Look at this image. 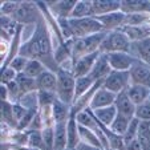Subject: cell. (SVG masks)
I'll return each instance as SVG.
<instances>
[{"label":"cell","instance_id":"1","mask_svg":"<svg viewBox=\"0 0 150 150\" xmlns=\"http://www.w3.org/2000/svg\"><path fill=\"white\" fill-rule=\"evenodd\" d=\"M51 41H49V37L47 35V31L41 24H39L32 39L27 42L25 45L20 48V56H24L29 60L36 59L41 61L45 57L51 56Z\"/></svg>","mask_w":150,"mask_h":150},{"label":"cell","instance_id":"2","mask_svg":"<svg viewBox=\"0 0 150 150\" xmlns=\"http://www.w3.org/2000/svg\"><path fill=\"white\" fill-rule=\"evenodd\" d=\"M57 74V98L65 105L71 106L74 102V92H76V77L72 72L59 68Z\"/></svg>","mask_w":150,"mask_h":150},{"label":"cell","instance_id":"3","mask_svg":"<svg viewBox=\"0 0 150 150\" xmlns=\"http://www.w3.org/2000/svg\"><path fill=\"white\" fill-rule=\"evenodd\" d=\"M132 41L129 37L121 31H110L106 33L105 39L102 40L101 45H100V53H114V52H126L130 53Z\"/></svg>","mask_w":150,"mask_h":150},{"label":"cell","instance_id":"4","mask_svg":"<svg viewBox=\"0 0 150 150\" xmlns=\"http://www.w3.org/2000/svg\"><path fill=\"white\" fill-rule=\"evenodd\" d=\"M108 32H100V33L92 35L88 37H82V39H76L73 41V51H72V59L73 62L77 61L79 59L92 54L94 52H100V45H101L102 40L105 39Z\"/></svg>","mask_w":150,"mask_h":150},{"label":"cell","instance_id":"5","mask_svg":"<svg viewBox=\"0 0 150 150\" xmlns=\"http://www.w3.org/2000/svg\"><path fill=\"white\" fill-rule=\"evenodd\" d=\"M72 33L76 39H82L92 35L104 32V27L101 25L96 17H85V19H69Z\"/></svg>","mask_w":150,"mask_h":150},{"label":"cell","instance_id":"6","mask_svg":"<svg viewBox=\"0 0 150 150\" xmlns=\"http://www.w3.org/2000/svg\"><path fill=\"white\" fill-rule=\"evenodd\" d=\"M130 72H118V71H112L109 76L104 80V86L105 89L113 92V93L118 94L121 92L126 91L130 85Z\"/></svg>","mask_w":150,"mask_h":150},{"label":"cell","instance_id":"7","mask_svg":"<svg viewBox=\"0 0 150 150\" xmlns=\"http://www.w3.org/2000/svg\"><path fill=\"white\" fill-rule=\"evenodd\" d=\"M106 59L109 61L112 71L118 72H129L133 67L136 57L126 52H114V53H106Z\"/></svg>","mask_w":150,"mask_h":150},{"label":"cell","instance_id":"8","mask_svg":"<svg viewBox=\"0 0 150 150\" xmlns=\"http://www.w3.org/2000/svg\"><path fill=\"white\" fill-rule=\"evenodd\" d=\"M130 82L144 85L150 89V65L141 60H136L130 68Z\"/></svg>","mask_w":150,"mask_h":150},{"label":"cell","instance_id":"9","mask_svg":"<svg viewBox=\"0 0 150 150\" xmlns=\"http://www.w3.org/2000/svg\"><path fill=\"white\" fill-rule=\"evenodd\" d=\"M117 98V94L113 93V92L105 89L104 86H100L96 91V93L92 97L91 105H89V109L91 110H96V109L100 108H106V106H112L114 105Z\"/></svg>","mask_w":150,"mask_h":150},{"label":"cell","instance_id":"10","mask_svg":"<svg viewBox=\"0 0 150 150\" xmlns=\"http://www.w3.org/2000/svg\"><path fill=\"white\" fill-rule=\"evenodd\" d=\"M39 12H37V6L32 3H20L19 9L13 15V19L16 23L21 24H32L37 20Z\"/></svg>","mask_w":150,"mask_h":150},{"label":"cell","instance_id":"11","mask_svg":"<svg viewBox=\"0 0 150 150\" xmlns=\"http://www.w3.org/2000/svg\"><path fill=\"white\" fill-rule=\"evenodd\" d=\"M100 56V52H94L92 54H86V56L79 59L77 61L73 62V74L76 79L79 77H85L89 76V73L92 72L94 62H96L97 57Z\"/></svg>","mask_w":150,"mask_h":150},{"label":"cell","instance_id":"12","mask_svg":"<svg viewBox=\"0 0 150 150\" xmlns=\"http://www.w3.org/2000/svg\"><path fill=\"white\" fill-rule=\"evenodd\" d=\"M125 15H126L125 12L117 11V12H112V13L102 15V16H96V19L101 23V25L104 27L105 31L110 32V31H116V29L122 28Z\"/></svg>","mask_w":150,"mask_h":150},{"label":"cell","instance_id":"13","mask_svg":"<svg viewBox=\"0 0 150 150\" xmlns=\"http://www.w3.org/2000/svg\"><path fill=\"white\" fill-rule=\"evenodd\" d=\"M114 106H116V109H117V113L122 114V116L127 117V118H133V117L136 116L137 106L132 102V100L129 98L126 91H124V92H121V93L117 94Z\"/></svg>","mask_w":150,"mask_h":150},{"label":"cell","instance_id":"14","mask_svg":"<svg viewBox=\"0 0 150 150\" xmlns=\"http://www.w3.org/2000/svg\"><path fill=\"white\" fill-rule=\"evenodd\" d=\"M112 72V68L109 65V61L106 59L105 53H100V56L97 57L96 62H94L92 72L89 73V76L94 80V81H104L106 77L109 76V73Z\"/></svg>","mask_w":150,"mask_h":150},{"label":"cell","instance_id":"15","mask_svg":"<svg viewBox=\"0 0 150 150\" xmlns=\"http://www.w3.org/2000/svg\"><path fill=\"white\" fill-rule=\"evenodd\" d=\"M126 93L136 106L145 104L150 98V89L147 86H144V85L130 84L129 88L126 89Z\"/></svg>","mask_w":150,"mask_h":150},{"label":"cell","instance_id":"16","mask_svg":"<svg viewBox=\"0 0 150 150\" xmlns=\"http://www.w3.org/2000/svg\"><path fill=\"white\" fill-rule=\"evenodd\" d=\"M92 4H93V17L121 11V1L116 0H94Z\"/></svg>","mask_w":150,"mask_h":150},{"label":"cell","instance_id":"17","mask_svg":"<svg viewBox=\"0 0 150 150\" xmlns=\"http://www.w3.org/2000/svg\"><path fill=\"white\" fill-rule=\"evenodd\" d=\"M37 91H49L56 92L57 89V74L51 69H45L36 79Z\"/></svg>","mask_w":150,"mask_h":150},{"label":"cell","instance_id":"18","mask_svg":"<svg viewBox=\"0 0 150 150\" xmlns=\"http://www.w3.org/2000/svg\"><path fill=\"white\" fill-rule=\"evenodd\" d=\"M120 29L129 37V40L132 42H137L150 37V24H144V25H136V27H122Z\"/></svg>","mask_w":150,"mask_h":150},{"label":"cell","instance_id":"19","mask_svg":"<svg viewBox=\"0 0 150 150\" xmlns=\"http://www.w3.org/2000/svg\"><path fill=\"white\" fill-rule=\"evenodd\" d=\"M130 54H133L137 60H141L150 65V37L141 41L132 42Z\"/></svg>","mask_w":150,"mask_h":150},{"label":"cell","instance_id":"20","mask_svg":"<svg viewBox=\"0 0 150 150\" xmlns=\"http://www.w3.org/2000/svg\"><path fill=\"white\" fill-rule=\"evenodd\" d=\"M67 136H68V147L69 149H76L80 144V130H79V124L76 121V116L71 114L68 122H67Z\"/></svg>","mask_w":150,"mask_h":150},{"label":"cell","instance_id":"21","mask_svg":"<svg viewBox=\"0 0 150 150\" xmlns=\"http://www.w3.org/2000/svg\"><path fill=\"white\" fill-rule=\"evenodd\" d=\"M72 114L71 106L65 105L64 102H61L59 98L54 101V104L52 105V117H53L54 124H62V122H68L69 117Z\"/></svg>","mask_w":150,"mask_h":150},{"label":"cell","instance_id":"22","mask_svg":"<svg viewBox=\"0 0 150 150\" xmlns=\"http://www.w3.org/2000/svg\"><path fill=\"white\" fill-rule=\"evenodd\" d=\"M93 116L97 118V121L100 122L101 125L104 126H110L112 122L116 120L117 117V109L114 105L112 106H106V108H100V109H96V110H92Z\"/></svg>","mask_w":150,"mask_h":150},{"label":"cell","instance_id":"23","mask_svg":"<svg viewBox=\"0 0 150 150\" xmlns=\"http://www.w3.org/2000/svg\"><path fill=\"white\" fill-rule=\"evenodd\" d=\"M121 11L125 13H147L150 12V1H141V0L121 1Z\"/></svg>","mask_w":150,"mask_h":150},{"label":"cell","instance_id":"24","mask_svg":"<svg viewBox=\"0 0 150 150\" xmlns=\"http://www.w3.org/2000/svg\"><path fill=\"white\" fill-rule=\"evenodd\" d=\"M68 147V136H67V122L54 124V146L53 150H64Z\"/></svg>","mask_w":150,"mask_h":150},{"label":"cell","instance_id":"25","mask_svg":"<svg viewBox=\"0 0 150 150\" xmlns=\"http://www.w3.org/2000/svg\"><path fill=\"white\" fill-rule=\"evenodd\" d=\"M85 17H93V4L92 1L81 0L76 3L69 19H85Z\"/></svg>","mask_w":150,"mask_h":150},{"label":"cell","instance_id":"26","mask_svg":"<svg viewBox=\"0 0 150 150\" xmlns=\"http://www.w3.org/2000/svg\"><path fill=\"white\" fill-rule=\"evenodd\" d=\"M97 81H94L91 76H85V77H79L76 79V92H74V102L77 100H80L84 94H86L94 86ZM73 102V104H74Z\"/></svg>","mask_w":150,"mask_h":150},{"label":"cell","instance_id":"27","mask_svg":"<svg viewBox=\"0 0 150 150\" xmlns=\"http://www.w3.org/2000/svg\"><path fill=\"white\" fill-rule=\"evenodd\" d=\"M16 82H17V85H19V88H20L21 96L37 91L36 80L32 79V77H28L27 74H24V73H17Z\"/></svg>","mask_w":150,"mask_h":150},{"label":"cell","instance_id":"28","mask_svg":"<svg viewBox=\"0 0 150 150\" xmlns=\"http://www.w3.org/2000/svg\"><path fill=\"white\" fill-rule=\"evenodd\" d=\"M79 130H80V139H81L82 144L92 145V146L104 149V146H102V144H101V141H100L98 136L96 134V132L91 130V129H88V127L80 126V125H79Z\"/></svg>","mask_w":150,"mask_h":150},{"label":"cell","instance_id":"29","mask_svg":"<svg viewBox=\"0 0 150 150\" xmlns=\"http://www.w3.org/2000/svg\"><path fill=\"white\" fill-rule=\"evenodd\" d=\"M45 69L47 68L44 67L42 61L36 60V59H31V60H28V64H27V67H25V69H24L23 73L27 74L28 77H32V79L36 80L42 72L45 71Z\"/></svg>","mask_w":150,"mask_h":150},{"label":"cell","instance_id":"30","mask_svg":"<svg viewBox=\"0 0 150 150\" xmlns=\"http://www.w3.org/2000/svg\"><path fill=\"white\" fill-rule=\"evenodd\" d=\"M130 120L132 118H127V117L122 116V114H117L116 120L112 122V125L109 126V129H110L113 133H116V134H118V136L124 137V134L126 133L127 127H129Z\"/></svg>","mask_w":150,"mask_h":150},{"label":"cell","instance_id":"31","mask_svg":"<svg viewBox=\"0 0 150 150\" xmlns=\"http://www.w3.org/2000/svg\"><path fill=\"white\" fill-rule=\"evenodd\" d=\"M150 19V15L147 13H126L122 27H136V25H144Z\"/></svg>","mask_w":150,"mask_h":150},{"label":"cell","instance_id":"32","mask_svg":"<svg viewBox=\"0 0 150 150\" xmlns=\"http://www.w3.org/2000/svg\"><path fill=\"white\" fill-rule=\"evenodd\" d=\"M37 100H39V106L40 108H48L54 104L57 100L56 92H49V91H37Z\"/></svg>","mask_w":150,"mask_h":150},{"label":"cell","instance_id":"33","mask_svg":"<svg viewBox=\"0 0 150 150\" xmlns=\"http://www.w3.org/2000/svg\"><path fill=\"white\" fill-rule=\"evenodd\" d=\"M139 120L136 118V117H133V118L130 120V124H129V127H127L126 133L124 134V141H125V145L130 144L132 141H134V139H137V137H138V130H139Z\"/></svg>","mask_w":150,"mask_h":150},{"label":"cell","instance_id":"34","mask_svg":"<svg viewBox=\"0 0 150 150\" xmlns=\"http://www.w3.org/2000/svg\"><path fill=\"white\" fill-rule=\"evenodd\" d=\"M28 145L31 146V149H37V150H48L44 138H42L41 130L37 132H31L28 134Z\"/></svg>","mask_w":150,"mask_h":150},{"label":"cell","instance_id":"35","mask_svg":"<svg viewBox=\"0 0 150 150\" xmlns=\"http://www.w3.org/2000/svg\"><path fill=\"white\" fill-rule=\"evenodd\" d=\"M1 118L9 125H17L13 116V104L8 101H1Z\"/></svg>","mask_w":150,"mask_h":150},{"label":"cell","instance_id":"36","mask_svg":"<svg viewBox=\"0 0 150 150\" xmlns=\"http://www.w3.org/2000/svg\"><path fill=\"white\" fill-rule=\"evenodd\" d=\"M77 1H56V9L60 15V19H65V17H71V13L73 11L74 6Z\"/></svg>","mask_w":150,"mask_h":150},{"label":"cell","instance_id":"37","mask_svg":"<svg viewBox=\"0 0 150 150\" xmlns=\"http://www.w3.org/2000/svg\"><path fill=\"white\" fill-rule=\"evenodd\" d=\"M15 28H16V21L13 17L1 15V36L3 35H8V36L15 35Z\"/></svg>","mask_w":150,"mask_h":150},{"label":"cell","instance_id":"38","mask_svg":"<svg viewBox=\"0 0 150 150\" xmlns=\"http://www.w3.org/2000/svg\"><path fill=\"white\" fill-rule=\"evenodd\" d=\"M28 60L29 59H27V57L17 54V56H15L13 59L9 61L8 67H11L16 73H23L24 69H25V67H27V64H28Z\"/></svg>","mask_w":150,"mask_h":150},{"label":"cell","instance_id":"39","mask_svg":"<svg viewBox=\"0 0 150 150\" xmlns=\"http://www.w3.org/2000/svg\"><path fill=\"white\" fill-rule=\"evenodd\" d=\"M42 138H44V142H45L48 150H53L54 146V125L53 126H45L41 130Z\"/></svg>","mask_w":150,"mask_h":150},{"label":"cell","instance_id":"40","mask_svg":"<svg viewBox=\"0 0 150 150\" xmlns=\"http://www.w3.org/2000/svg\"><path fill=\"white\" fill-rule=\"evenodd\" d=\"M134 117L138 118L139 121H150V101H146L145 104L138 105Z\"/></svg>","mask_w":150,"mask_h":150},{"label":"cell","instance_id":"41","mask_svg":"<svg viewBox=\"0 0 150 150\" xmlns=\"http://www.w3.org/2000/svg\"><path fill=\"white\" fill-rule=\"evenodd\" d=\"M19 6L20 3H17V1H4L3 6H1V15L12 17L19 9Z\"/></svg>","mask_w":150,"mask_h":150},{"label":"cell","instance_id":"42","mask_svg":"<svg viewBox=\"0 0 150 150\" xmlns=\"http://www.w3.org/2000/svg\"><path fill=\"white\" fill-rule=\"evenodd\" d=\"M17 77V73L13 71V69L11 68V67H6V68L3 69V72H1V85H7L9 84V82L15 81Z\"/></svg>","mask_w":150,"mask_h":150},{"label":"cell","instance_id":"43","mask_svg":"<svg viewBox=\"0 0 150 150\" xmlns=\"http://www.w3.org/2000/svg\"><path fill=\"white\" fill-rule=\"evenodd\" d=\"M125 150H144V149H142V145L139 144L138 139H134V141H132L130 144L126 145Z\"/></svg>","mask_w":150,"mask_h":150},{"label":"cell","instance_id":"44","mask_svg":"<svg viewBox=\"0 0 150 150\" xmlns=\"http://www.w3.org/2000/svg\"><path fill=\"white\" fill-rule=\"evenodd\" d=\"M77 149L79 150H104V149H101V147H96V146H92V145L82 144V142L77 146Z\"/></svg>","mask_w":150,"mask_h":150},{"label":"cell","instance_id":"45","mask_svg":"<svg viewBox=\"0 0 150 150\" xmlns=\"http://www.w3.org/2000/svg\"><path fill=\"white\" fill-rule=\"evenodd\" d=\"M104 150H118V149H113V147H106V149H104Z\"/></svg>","mask_w":150,"mask_h":150},{"label":"cell","instance_id":"46","mask_svg":"<svg viewBox=\"0 0 150 150\" xmlns=\"http://www.w3.org/2000/svg\"><path fill=\"white\" fill-rule=\"evenodd\" d=\"M64 150H79V149H77V147L76 149H69V147H67V149H64Z\"/></svg>","mask_w":150,"mask_h":150},{"label":"cell","instance_id":"47","mask_svg":"<svg viewBox=\"0 0 150 150\" xmlns=\"http://www.w3.org/2000/svg\"><path fill=\"white\" fill-rule=\"evenodd\" d=\"M149 101H150V98H149Z\"/></svg>","mask_w":150,"mask_h":150}]
</instances>
